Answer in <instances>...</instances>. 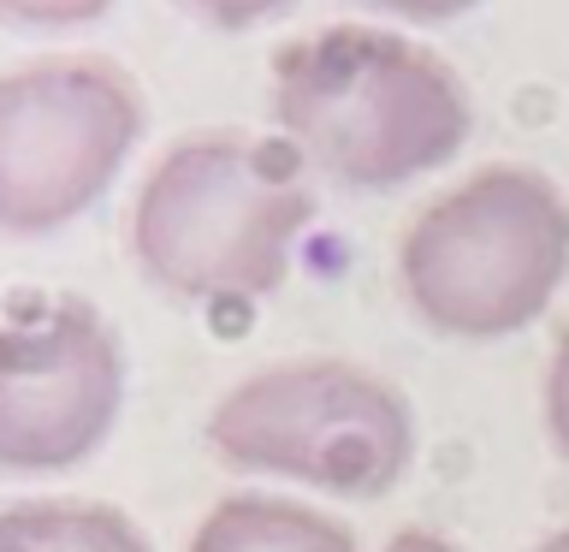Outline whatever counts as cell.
Masks as SVG:
<instances>
[{
	"mask_svg": "<svg viewBox=\"0 0 569 552\" xmlns=\"http://www.w3.org/2000/svg\"><path fill=\"white\" fill-rule=\"evenodd\" d=\"M386 552H462V546L445 541V534H433V529H398Z\"/></svg>",
	"mask_w": 569,
	"mask_h": 552,
	"instance_id": "13",
	"label": "cell"
},
{
	"mask_svg": "<svg viewBox=\"0 0 569 552\" xmlns=\"http://www.w3.org/2000/svg\"><path fill=\"white\" fill-rule=\"evenodd\" d=\"M107 7H113V0H0V18L30 24V30H71V24L101 18Z\"/></svg>",
	"mask_w": 569,
	"mask_h": 552,
	"instance_id": "9",
	"label": "cell"
},
{
	"mask_svg": "<svg viewBox=\"0 0 569 552\" xmlns=\"http://www.w3.org/2000/svg\"><path fill=\"white\" fill-rule=\"evenodd\" d=\"M119 404V338L83 297H36L0 321V470L7 475H53L101 452Z\"/></svg>",
	"mask_w": 569,
	"mask_h": 552,
	"instance_id": "6",
	"label": "cell"
},
{
	"mask_svg": "<svg viewBox=\"0 0 569 552\" xmlns=\"http://www.w3.org/2000/svg\"><path fill=\"white\" fill-rule=\"evenodd\" d=\"M0 552H154L124 511L89 499H24L0 511Z\"/></svg>",
	"mask_w": 569,
	"mask_h": 552,
	"instance_id": "8",
	"label": "cell"
},
{
	"mask_svg": "<svg viewBox=\"0 0 569 552\" xmlns=\"http://www.w3.org/2000/svg\"><path fill=\"white\" fill-rule=\"evenodd\" d=\"M528 552H569V529H558V534H546L540 546H528Z\"/></svg>",
	"mask_w": 569,
	"mask_h": 552,
	"instance_id": "14",
	"label": "cell"
},
{
	"mask_svg": "<svg viewBox=\"0 0 569 552\" xmlns=\"http://www.w3.org/2000/svg\"><path fill=\"white\" fill-rule=\"evenodd\" d=\"M546 427L558 440V452L569 457V333L558 338V356H551V374H546Z\"/></svg>",
	"mask_w": 569,
	"mask_h": 552,
	"instance_id": "11",
	"label": "cell"
},
{
	"mask_svg": "<svg viewBox=\"0 0 569 552\" xmlns=\"http://www.w3.org/2000/svg\"><path fill=\"white\" fill-rule=\"evenodd\" d=\"M190 552H356V534L297 499L231 493L196 523Z\"/></svg>",
	"mask_w": 569,
	"mask_h": 552,
	"instance_id": "7",
	"label": "cell"
},
{
	"mask_svg": "<svg viewBox=\"0 0 569 552\" xmlns=\"http://www.w3.org/2000/svg\"><path fill=\"white\" fill-rule=\"evenodd\" d=\"M362 7H380L391 18H416V24H445V18H462L480 0H362Z\"/></svg>",
	"mask_w": 569,
	"mask_h": 552,
	"instance_id": "12",
	"label": "cell"
},
{
	"mask_svg": "<svg viewBox=\"0 0 569 552\" xmlns=\"http://www.w3.org/2000/svg\"><path fill=\"white\" fill-rule=\"evenodd\" d=\"M273 119L302 160L356 190H391L445 167L469 137V89L409 36L338 24L273 71Z\"/></svg>",
	"mask_w": 569,
	"mask_h": 552,
	"instance_id": "2",
	"label": "cell"
},
{
	"mask_svg": "<svg viewBox=\"0 0 569 552\" xmlns=\"http://www.w3.org/2000/svg\"><path fill=\"white\" fill-rule=\"evenodd\" d=\"M315 220L297 155L261 137H190L160 155L131 208V256L184 303L279 292Z\"/></svg>",
	"mask_w": 569,
	"mask_h": 552,
	"instance_id": "1",
	"label": "cell"
},
{
	"mask_svg": "<svg viewBox=\"0 0 569 552\" xmlns=\"http://www.w3.org/2000/svg\"><path fill=\"white\" fill-rule=\"evenodd\" d=\"M142 101L101 60H36L0 78V231L42 238L107 196Z\"/></svg>",
	"mask_w": 569,
	"mask_h": 552,
	"instance_id": "5",
	"label": "cell"
},
{
	"mask_svg": "<svg viewBox=\"0 0 569 552\" xmlns=\"http://www.w3.org/2000/svg\"><path fill=\"white\" fill-rule=\"evenodd\" d=\"M208 445L231 470L332 499H380L416 457V410L362 363L302 356L231 386L208 416Z\"/></svg>",
	"mask_w": 569,
	"mask_h": 552,
	"instance_id": "4",
	"label": "cell"
},
{
	"mask_svg": "<svg viewBox=\"0 0 569 552\" xmlns=\"http://www.w3.org/2000/svg\"><path fill=\"white\" fill-rule=\"evenodd\" d=\"M403 297L451 338L533 327L569 279V196L533 167H487L445 190L398 249Z\"/></svg>",
	"mask_w": 569,
	"mask_h": 552,
	"instance_id": "3",
	"label": "cell"
},
{
	"mask_svg": "<svg viewBox=\"0 0 569 552\" xmlns=\"http://www.w3.org/2000/svg\"><path fill=\"white\" fill-rule=\"evenodd\" d=\"M190 12H202L208 24H226V30H249V24H267V18L291 12L297 0H184Z\"/></svg>",
	"mask_w": 569,
	"mask_h": 552,
	"instance_id": "10",
	"label": "cell"
}]
</instances>
